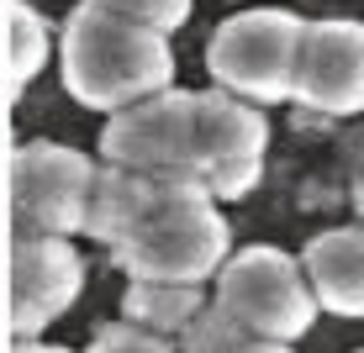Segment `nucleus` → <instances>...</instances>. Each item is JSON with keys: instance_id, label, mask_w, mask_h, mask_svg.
Wrapping results in <instances>:
<instances>
[{"instance_id": "nucleus-1", "label": "nucleus", "mask_w": 364, "mask_h": 353, "mask_svg": "<svg viewBox=\"0 0 364 353\" xmlns=\"http://www.w3.org/2000/svg\"><path fill=\"white\" fill-rule=\"evenodd\" d=\"M64 85L90 111H122L174 85V48L164 32L122 21L95 0L74 6L64 27Z\"/></svg>"}, {"instance_id": "nucleus-2", "label": "nucleus", "mask_w": 364, "mask_h": 353, "mask_svg": "<svg viewBox=\"0 0 364 353\" xmlns=\"http://www.w3.org/2000/svg\"><path fill=\"white\" fill-rule=\"evenodd\" d=\"M232 254V227L191 180H164L148 211L111 243V264L127 280L206 285Z\"/></svg>"}, {"instance_id": "nucleus-3", "label": "nucleus", "mask_w": 364, "mask_h": 353, "mask_svg": "<svg viewBox=\"0 0 364 353\" xmlns=\"http://www.w3.org/2000/svg\"><path fill=\"white\" fill-rule=\"evenodd\" d=\"M217 306L243 327L248 337H274V343H301L317 322V295L306 285V269H301L296 254L274 243H248L228 254L217 274Z\"/></svg>"}, {"instance_id": "nucleus-4", "label": "nucleus", "mask_w": 364, "mask_h": 353, "mask_svg": "<svg viewBox=\"0 0 364 353\" xmlns=\"http://www.w3.org/2000/svg\"><path fill=\"white\" fill-rule=\"evenodd\" d=\"M306 21L285 6H254L228 16L206 43V74L217 80V90L254 106H274L291 100L296 80V48Z\"/></svg>"}, {"instance_id": "nucleus-5", "label": "nucleus", "mask_w": 364, "mask_h": 353, "mask_svg": "<svg viewBox=\"0 0 364 353\" xmlns=\"http://www.w3.org/2000/svg\"><path fill=\"white\" fill-rule=\"evenodd\" d=\"M191 116H196V90H159L148 100L111 111V121L100 127V153L117 169L148 174V180H191L196 174V137H191ZM206 190V185H200Z\"/></svg>"}, {"instance_id": "nucleus-6", "label": "nucleus", "mask_w": 364, "mask_h": 353, "mask_svg": "<svg viewBox=\"0 0 364 353\" xmlns=\"http://www.w3.org/2000/svg\"><path fill=\"white\" fill-rule=\"evenodd\" d=\"M196 174L211 200H243L264 174L269 121L254 111V100H237L228 90H196Z\"/></svg>"}, {"instance_id": "nucleus-7", "label": "nucleus", "mask_w": 364, "mask_h": 353, "mask_svg": "<svg viewBox=\"0 0 364 353\" xmlns=\"http://www.w3.org/2000/svg\"><path fill=\"white\" fill-rule=\"evenodd\" d=\"M95 163L64 143H21L11 163V206L16 237H69L80 232L85 190Z\"/></svg>"}, {"instance_id": "nucleus-8", "label": "nucleus", "mask_w": 364, "mask_h": 353, "mask_svg": "<svg viewBox=\"0 0 364 353\" xmlns=\"http://www.w3.org/2000/svg\"><path fill=\"white\" fill-rule=\"evenodd\" d=\"M291 100L322 116H359L364 111V21L328 16L306 21L296 48Z\"/></svg>"}, {"instance_id": "nucleus-9", "label": "nucleus", "mask_w": 364, "mask_h": 353, "mask_svg": "<svg viewBox=\"0 0 364 353\" xmlns=\"http://www.w3.org/2000/svg\"><path fill=\"white\" fill-rule=\"evenodd\" d=\"M85 290V259L69 237H16L11 254V327L32 337L53 327Z\"/></svg>"}, {"instance_id": "nucleus-10", "label": "nucleus", "mask_w": 364, "mask_h": 353, "mask_svg": "<svg viewBox=\"0 0 364 353\" xmlns=\"http://www.w3.org/2000/svg\"><path fill=\"white\" fill-rule=\"evenodd\" d=\"M301 269L322 311L359 322L364 317V222L328 227L301 248Z\"/></svg>"}, {"instance_id": "nucleus-11", "label": "nucleus", "mask_w": 364, "mask_h": 353, "mask_svg": "<svg viewBox=\"0 0 364 353\" xmlns=\"http://www.w3.org/2000/svg\"><path fill=\"white\" fill-rule=\"evenodd\" d=\"M164 180H148V174L117 169V163H100L90 174V190H85V217L80 232H90L95 243H117L127 227L148 211V200L159 195Z\"/></svg>"}, {"instance_id": "nucleus-12", "label": "nucleus", "mask_w": 364, "mask_h": 353, "mask_svg": "<svg viewBox=\"0 0 364 353\" xmlns=\"http://www.w3.org/2000/svg\"><path fill=\"white\" fill-rule=\"evenodd\" d=\"M206 306V290L185 285V280H132L127 295H122V317L148 327V332H180L196 311Z\"/></svg>"}, {"instance_id": "nucleus-13", "label": "nucleus", "mask_w": 364, "mask_h": 353, "mask_svg": "<svg viewBox=\"0 0 364 353\" xmlns=\"http://www.w3.org/2000/svg\"><path fill=\"white\" fill-rule=\"evenodd\" d=\"M6 27H11V80H32L48 58V21L37 16L27 0H11L6 11Z\"/></svg>"}, {"instance_id": "nucleus-14", "label": "nucleus", "mask_w": 364, "mask_h": 353, "mask_svg": "<svg viewBox=\"0 0 364 353\" xmlns=\"http://www.w3.org/2000/svg\"><path fill=\"white\" fill-rule=\"evenodd\" d=\"M243 343H248V332L217 306V300L200 306L196 317L180 327V353H237Z\"/></svg>"}, {"instance_id": "nucleus-15", "label": "nucleus", "mask_w": 364, "mask_h": 353, "mask_svg": "<svg viewBox=\"0 0 364 353\" xmlns=\"http://www.w3.org/2000/svg\"><path fill=\"white\" fill-rule=\"evenodd\" d=\"M100 11H111V16L122 21H137V27H154V32H174L191 21V0H95Z\"/></svg>"}, {"instance_id": "nucleus-16", "label": "nucleus", "mask_w": 364, "mask_h": 353, "mask_svg": "<svg viewBox=\"0 0 364 353\" xmlns=\"http://www.w3.org/2000/svg\"><path fill=\"white\" fill-rule=\"evenodd\" d=\"M85 353H180V348H174L169 337L137 327V322H106L90 337V348H85Z\"/></svg>"}, {"instance_id": "nucleus-17", "label": "nucleus", "mask_w": 364, "mask_h": 353, "mask_svg": "<svg viewBox=\"0 0 364 353\" xmlns=\"http://www.w3.org/2000/svg\"><path fill=\"white\" fill-rule=\"evenodd\" d=\"M237 353H296V343H274V337H248Z\"/></svg>"}, {"instance_id": "nucleus-18", "label": "nucleus", "mask_w": 364, "mask_h": 353, "mask_svg": "<svg viewBox=\"0 0 364 353\" xmlns=\"http://www.w3.org/2000/svg\"><path fill=\"white\" fill-rule=\"evenodd\" d=\"M16 353H69V348H53V343H32V337H21Z\"/></svg>"}, {"instance_id": "nucleus-19", "label": "nucleus", "mask_w": 364, "mask_h": 353, "mask_svg": "<svg viewBox=\"0 0 364 353\" xmlns=\"http://www.w3.org/2000/svg\"><path fill=\"white\" fill-rule=\"evenodd\" d=\"M354 211H359V222H364V169L354 174Z\"/></svg>"}, {"instance_id": "nucleus-20", "label": "nucleus", "mask_w": 364, "mask_h": 353, "mask_svg": "<svg viewBox=\"0 0 364 353\" xmlns=\"http://www.w3.org/2000/svg\"><path fill=\"white\" fill-rule=\"evenodd\" d=\"M354 353H364V348H354Z\"/></svg>"}]
</instances>
